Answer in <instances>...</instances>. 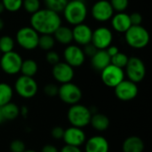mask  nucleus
<instances>
[{"label":"nucleus","mask_w":152,"mask_h":152,"mask_svg":"<svg viewBox=\"0 0 152 152\" xmlns=\"http://www.w3.org/2000/svg\"><path fill=\"white\" fill-rule=\"evenodd\" d=\"M62 140L66 145L81 147L86 141V134L83 128L70 126L67 129H64Z\"/></svg>","instance_id":"obj_16"},{"label":"nucleus","mask_w":152,"mask_h":152,"mask_svg":"<svg viewBox=\"0 0 152 152\" xmlns=\"http://www.w3.org/2000/svg\"><path fill=\"white\" fill-rule=\"evenodd\" d=\"M110 64V56L106 50H97V52L91 57V65L94 69L102 71Z\"/></svg>","instance_id":"obj_20"},{"label":"nucleus","mask_w":152,"mask_h":152,"mask_svg":"<svg viewBox=\"0 0 152 152\" xmlns=\"http://www.w3.org/2000/svg\"><path fill=\"white\" fill-rule=\"evenodd\" d=\"M55 39L53 35H39L38 47L44 51H51L55 45Z\"/></svg>","instance_id":"obj_27"},{"label":"nucleus","mask_w":152,"mask_h":152,"mask_svg":"<svg viewBox=\"0 0 152 152\" xmlns=\"http://www.w3.org/2000/svg\"><path fill=\"white\" fill-rule=\"evenodd\" d=\"M22 61L21 56L14 51L3 53L0 57V68L5 74L13 76L20 73Z\"/></svg>","instance_id":"obj_9"},{"label":"nucleus","mask_w":152,"mask_h":152,"mask_svg":"<svg viewBox=\"0 0 152 152\" xmlns=\"http://www.w3.org/2000/svg\"><path fill=\"white\" fill-rule=\"evenodd\" d=\"M4 10L10 12H16L22 8L23 0H2Z\"/></svg>","instance_id":"obj_30"},{"label":"nucleus","mask_w":152,"mask_h":152,"mask_svg":"<svg viewBox=\"0 0 152 152\" xmlns=\"http://www.w3.org/2000/svg\"><path fill=\"white\" fill-rule=\"evenodd\" d=\"M61 101L68 105H74L79 103L83 97L81 88L72 82L61 85L58 91V95Z\"/></svg>","instance_id":"obj_7"},{"label":"nucleus","mask_w":152,"mask_h":152,"mask_svg":"<svg viewBox=\"0 0 152 152\" xmlns=\"http://www.w3.org/2000/svg\"><path fill=\"white\" fill-rule=\"evenodd\" d=\"M45 59H46V61L52 66H53V65L57 64L59 61H61L60 55L58 54V53H56L55 51H53V50L47 52Z\"/></svg>","instance_id":"obj_36"},{"label":"nucleus","mask_w":152,"mask_h":152,"mask_svg":"<svg viewBox=\"0 0 152 152\" xmlns=\"http://www.w3.org/2000/svg\"><path fill=\"white\" fill-rule=\"evenodd\" d=\"M114 93L118 100L122 102H129L136 98L139 89L137 84L128 79H124L114 88Z\"/></svg>","instance_id":"obj_11"},{"label":"nucleus","mask_w":152,"mask_h":152,"mask_svg":"<svg viewBox=\"0 0 152 152\" xmlns=\"http://www.w3.org/2000/svg\"><path fill=\"white\" fill-rule=\"evenodd\" d=\"M14 40L10 36H3L0 37V52L1 53H6L13 51Z\"/></svg>","instance_id":"obj_29"},{"label":"nucleus","mask_w":152,"mask_h":152,"mask_svg":"<svg viewBox=\"0 0 152 152\" xmlns=\"http://www.w3.org/2000/svg\"><path fill=\"white\" fill-rule=\"evenodd\" d=\"M4 122H5V120H4V116H3V113H2V111H1V109H0V125H2Z\"/></svg>","instance_id":"obj_43"},{"label":"nucleus","mask_w":152,"mask_h":152,"mask_svg":"<svg viewBox=\"0 0 152 152\" xmlns=\"http://www.w3.org/2000/svg\"><path fill=\"white\" fill-rule=\"evenodd\" d=\"M40 0H23L22 7L29 14H33L37 12L40 9Z\"/></svg>","instance_id":"obj_32"},{"label":"nucleus","mask_w":152,"mask_h":152,"mask_svg":"<svg viewBox=\"0 0 152 152\" xmlns=\"http://www.w3.org/2000/svg\"><path fill=\"white\" fill-rule=\"evenodd\" d=\"M145 148L142 139L139 136H129L127 137L122 144L123 152H143Z\"/></svg>","instance_id":"obj_21"},{"label":"nucleus","mask_w":152,"mask_h":152,"mask_svg":"<svg viewBox=\"0 0 152 152\" xmlns=\"http://www.w3.org/2000/svg\"><path fill=\"white\" fill-rule=\"evenodd\" d=\"M41 152H59V150L53 144H45L42 148Z\"/></svg>","instance_id":"obj_42"},{"label":"nucleus","mask_w":152,"mask_h":152,"mask_svg":"<svg viewBox=\"0 0 152 152\" xmlns=\"http://www.w3.org/2000/svg\"><path fill=\"white\" fill-rule=\"evenodd\" d=\"M9 149L11 152H24L26 149V144L20 139L12 140L9 145Z\"/></svg>","instance_id":"obj_34"},{"label":"nucleus","mask_w":152,"mask_h":152,"mask_svg":"<svg viewBox=\"0 0 152 152\" xmlns=\"http://www.w3.org/2000/svg\"><path fill=\"white\" fill-rule=\"evenodd\" d=\"M1 55H2V53H1V52H0V57H1Z\"/></svg>","instance_id":"obj_47"},{"label":"nucleus","mask_w":152,"mask_h":152,"mask_svg":"<svg viewBox=\"0 0 152 152\" xmlns=\"http://www.w3.org/2000/svg\"><path fill=\"white\" fill-rule=\"evenodd\" d=\"M59 152H83L80 147H75V146H70V145H66L63 146L61 151Z\"/></svg>","instance_id":"obj_40"},{"label":"nucleus","mask_w":152,"mask_h":152,"mask_svg":"<svg viewBox=\"0 0 152 152\" xmlns=\"http://www.w3.org/2000/svg\"><path fill=\"white\" fill-rule=\"evenodd\" d=\"M24 152H37L36 151H34V150H26Z\"/></svg>","instance_id":"obj_46"},{"label":"nucleus","mask_w":152,"mask_h":152,"mask_svg":"<svg viewBox=\"0 0 152 152\" xmlns=\"http://www.w3.org/2000/svg\"><path fill=\"white\" fill-rule=\"evenodd\" d=\"M72 35L73 40L77 43V45L79 46H84L91 43L93 30L87 24L80 23L74 26L72 28Z\"/></svg>","instance_id":"obj_17"},{"label":"nucleus","mask_w":152,"mask_h":152,"mask_svg":"<svg viewBox=\"0 0 152 152\" xmlns=\"http://www.w3.org/2000/svg\"><path fill=\"white\" fill-rule=\"evenodd\" d=\"M14 91L23 99H31L37 94L38 85L33 77L21 75L14 83Z\"/></svg>","instance_id":"obj_6"},{"label":"nucleus","mask_w":152,"mask_h":152,"mask_svg":"<svg viewBox=\"0 0 152 152\" xmlns=\"http://www.w3.org/2000/svg\"><path fill=\"white\" fill-rule=\"evenodd\" d=\"M52 74L55 81L61 85L71 82L75 76L74 68H72L65 61H59L57 64L53 65Z\"/></svg>","instance_id":"obj_15"},{"label":"nucleus","mask_w":152,"mask_h":152,"mask_svg":"<svg viewBox=\"0 0 152 152\" xmlns=\"http://www.w3.org/2000/svg\"><path fill=\"white\" fill-rule=\"evenodd\" d=\"M38 71V65L36 61L32 59H27L22 61L21 67H20V73L23 76L34 77V76Z\"/></svg>","instance_id":"obj_25"},{"label":"nucleus","mask_w":152,"mask_h":152,"mask_svg":"<svg viewBox=\"0 0 152 152\" xmlns=\"http://www.w3.org/2000/svg\"><path fill=\"white\" fill-rule=\"evenodd\" d=\"M69 0H44L45 8L60 13L63 11Z\"/></svg>","instance_id":"obj_28"},{"label":"nucleus","mask_w":152,"mask_h":152,"mask_svg":"<svg viewBox=\"0 0 152 152\" xmlns=\"http://www.w3.org/2000/svg\"><path fill=\"white\" fill-rule=\"evenodd\" d=\"M128 59H129V57L126 53L118 52L117 54H115L114 56H112L110 58V64L115 65L121 69H125L126 65L127 64Z\"/></svg>","instance_id":"obj_31"},{"label":"nucleus","mask_w":152,"mask_h":152,"mask_svg":"<svg viewBox=\"0 0 152 152\" xmlns=\"http://www.w3.org/2000/svg\"><path fill=\"white\" fill-rule=\"evenodd\" d=\"M13 97V88L7 83H0V107L12 102Z\"/></svg>","instance_id":"obj_26"},{"label":"nucleus","mask_w":152,"mask_h":152,"mask_svg":"<svg viewBox=\"0 0 152 152\" xmlns=\"http://www.w3.org/2000/svg\"><path fill=\"white\" fill-rule=\"evenodd\" d=\"M114 10L109 0H99L95 2L91 8L92 17L99 22H106L111 19Z\"/></svg>","instance_id":"obj_12"},{"label":"nucleus","mask_w":152,"mask_h":152,"mask_svg":"<svg viewBox=\"0 0 152 152\" xmlns=\"http://www.w3.org/2000/svg\"><path fill=\"white\" fill-rule=\"evenodd\" d=\"M3 116L5 121H12L19 118L20 115V109L19 106L13 102H9L2 107H0Z\"/></svg>","instance_id":"obj_24"},{"label":"nucleus","mask_w":152,"mask_h":152,"mask_svg":"<svg viewBox=\"0 0 152 152\" xmlns=\"http://www.w3.org/2000/svg\"><path fill=\"white\" fill-rule=\"evenodd\" d=\"M126 44L134 49H142L150 43V34L142 25H132L125 32Z\"/></svg>","instance_id":"obj_3"},{"label":"nucleus","mask_w":152,"mask_h":152,"mask_svg":"<svg viewBox=\"0 0 152 152\" xmlns=\"http://www.w3.org/2000/svg\"><path fill=\"white\" fill-rule=\"evenodd\" d=\"M85 152H110V143L102 135H94L86 139Z\"/></svg>","instance_id":"obj_18"},{"label":"nucleus","mask_w":152,"mask_h":152,"mask_svg":"<svg viewBox=\"0 0 152 152\" xmlns=\"http://www.w3.org/2000/svg\"><path fill=\"white\" fill-rule=\"evenodd\" d=\"M125 69V75H126L128 80L135 84L142 82L146 76V66L142 60L138 57L129 58Z\"/></svg>","instance_id":"obj_8"},{"label":"nucleus","mask_w":152,"mask_h":152,"mask_svg":"<svg viewBox=\"0 0 152 152\" xmlns=\"http://www.w3.org/2000/svg\"><path fill=\"white\" fill-rule=\"evenodd\" d=\"M4 11H5V10H4V7L3 4H2V3H0V14H1V13H3Z\"/></svg>","instance_id":"obj_45"},{"label":"nucleus","mask_w":152,"mask_h":152,"mask_svg":"<svg viewBox=\"0 0 152 152\" xmlns=\"http://www.w3.org/2000/svg\"><path fill=\"white\" fill-rule=\"evenodd\" d=\"M64 129L61 126H55L51 130V135L54 140H62Z\"/></svg>","instance_id":"obj_37"},{"label":"nucleus","mask_w":152,"mask_h":152,"mask_svg":"<svg viewBox=\"0 0 152 152\" xmlns=\"http://www.w3.org/2000/svg\"><path fill=\"white\" fill-rule=\"evenodd\" d=\"M132 25H141L142 22V16L140 12H133L129 14Z\"/></svg>","instance_id":"obj_39"},{"label":"nucleus","mask_w":152,"mask_h":152,"mask_svg":"<svg viewBox=\"0 0 152 152\" xmlns=\"http://www.w3.org/2000/svg\"><path fill=\"white\" fill-rule=\"evenodd\" d=\"M113 41L112 31L107 27H99L93 31L91 43L97 48V50L107 49Z\"/></svg>","instance_id":"obj_13"},{"label":"nucleus","mask_w":152,"mask_h":152,"mask_svg":"<svg viewBox=\"0 0 152 152\" xmlns=\"http://www.w3.org/2000/svg\"><path fill=\"white\" fill-rule=\"evenodd\" d=\"M106 50V52L108 53V54L110 56V58L112 57V56H114L115 54H117L118 52H119V50H118V46H115V45H110L107 49H105Z\"/></svg>","instance_id":"obj_41"},{"label":"nucleus","mask_w":152,"mask_h":152,"mask_svg":"<svg viewBox=\"0 0 152 152\" xmlns=\"http://www.w3.org/2000/svg\"><path fill=\"white\" fill-rule=\"evenodd\" d=\"M125 71L123 69L110 64L101 71V78L102 83L110 88H115L120 82L125 79Z\"/></svg>","instance_id":"obj_10"},{"label":"nucleus","mask_w":152,"mask_h":152,"mask_svg":"<svg viewBox=\"0 0 152 152\" xmlns=\"http://www.w3.org/2000/svg\"><path fill=\"white\" fill-rule=\"evenodd\" d=\"M63 57L65 62L72 68L82 66L86 61V55L83 49L77 45H68L63 51Z\"/></svg>","instance_id":"obj_14"},{"label":"nucleus","mask_w":152,"mask_h":152,"mask_svg":"<svg viewBox=\"0 0 152 152\" xmlns=\"http://www.w3.org/2000/svg\"><path fill=\"white\" fill-rule=\"evenodd\" d=\"M83 52H84V53H85V55H86V56H88V57H92L96 52H97V48L92 44V43H89V44H87V45H84V49H83Z\"/></svg>","instance_id":"obj_38"},{"label":"nucleus","mask_w":152,"mask_h":152,"mask_svg":"<svg viewBox=\"0 0 152 152\" xmlns=\"http://www.w3.org/2000/svg\"><path fill=\"white\" fill-rule=\"evenodd\" d=\"M58 91H59V86L55 84H53V83H49V84L45 85L44 87V93L48 97L57 96Z\"/></svg>","instance_id":"obj_35"},{"label":"nucleus","mask_w":152,"mask_h":152,"mask_svg":"<svg viewBox=\"0 0 152 152\" xmlns=\"http://www.w3.org/2000/svg\"><path fill=\"white\" fill-rule=\"evenodd\" d=\"M62 12L67 22L75 26L84 23L88 14V9L84 0H69Z\"/></svg>","instance_id":"obj_2"},{"label":"nucleus","mask_w":152,"mask_h":152,"mask_svg":"<svg viewBox=\"0 0 152 152\" xmlns=\"http://www.w3.org/2000/svg\"><path fill=\"white\" fill-rule=\"evenodd\" d=\"M110 20L112 28L118 33H125L132 26L130 16L125 12L113 14Z\"/></svg>","instance_id":"obj_19"},{"label":"nucleus","mask_w":152,"mask_h":152,"mask_svg":"<svg viewBox=\"0 0 152 152\" xmlns=\"http://www.w3.org/2000/svg\"><path fill=\"white\" fill-rule=\"evenodd\" d=\"M39 34L30 26L20 28L16 32L17 44L27 51L35 50L38 47Z\"/></svg>","instance_id":"obj_5"},{"label":"nucleus","mask_w":152,"mask_h":152,"mask_svg":"<svg viewBox=\"0 0 152 152\" xmlns=\"http://www.w3.org/2000/svg\"><path fill=\"white\" fill-rule=\"evenodd\" d=\"M4 27V20L0 17V31L3 30Z\"/></svg>","instance_id":"obj_44"},{"label":"nucleus","mask_w":152,"mask_h":152,"mask_svg":"<svg viewBox=\"0 0 152 152\" xmlns=\"http://www.w3.org/2000/svg\"><path fill=\"white\" fill-rule=\"evenodd\" d=\"M61 25L60 14L47 8H40L30 16V27L39 35H53Z\"/></svg>","instance_id":"obj_1"},{"label":"nucleus","mask_w":152,"mask_h":152,"mask_svg":"<svg viewBox=\"0 0 152 152\" xmlns=\"http://www.w3.org/2000/svg\"><path fill=\"white\" fill-rule=\"evenodd\" d=\"M53 35L55 39V42H58L61 45H70L73 41L72 28H70L67 26L61 25L53 32Z\"/></svg>","instance_id":"obj_22"},{"label":"nucleus","mask_w":152,"mask_h":152,"mask_svg":"<svg viewBox=\"0 0 152 152\" xmlns=\"http://www.w3.org/2000/svg\"><path fill=\"white\" fill-rule=\"evenodd\" d=\"M89 125H91L92 127L98 132H104L110 127V121L106 115L102 113H95L92 114Z\"/></svg>","instance_id":"obj_23"},{"label":"nucleus","mask_w":152,"mask_h":152,"mask_svg":"<svg viewBox=\"0 0 152 152\" xmlns=\"http://www.w3.org/2000/svg\"><path fill=\"white\" fill-rule=\"evenodd\" d=\"M110 3L114 12H125L129 5V0H110Z\"/></svg>","instance_id":"obj_33"},{"label":"nucleus","mask_w":152,"mask_h":152,"mask_svg":"<svg viewBox=\"0 0 152 152\" xmlns=\"http://www.w3.org/2000/svg\"><path fill=\"white\" fill-rule=\"evenodd\" d=\"M91 110L80 103L71 105L68 110L67 118L71 126L84 128L90 124L92 117Z\"/></svg>","instance_id":"obj_4"}]
</instances>
